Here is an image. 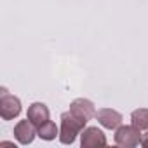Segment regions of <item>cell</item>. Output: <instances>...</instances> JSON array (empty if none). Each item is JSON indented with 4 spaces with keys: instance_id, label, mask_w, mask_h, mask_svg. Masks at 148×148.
<instances>
[{
    "instance_id": "6da1fadb",
    "label": "cell",
    "mask_w": 148,
    "mask_h": 148,
    "mask_svg": "<svg viewBox=\"0 0 148 148\" xmlns=\"http://www.w3.org/2000/svg\"><path fill=\"white\" fill-rule=\"evenodd\" d=\"M87 120L77 117L75 113H71L70 110L61 113V127H59V141L63 145H73L77 139V136L86 129Z\"/></svg>"
},
{
    "instance_id": "7a4b0ae2",
    "label": "cell",
    "mask_w": 148,
    "mask_h": 148,
    "mask_svg": "<svg viewBox=\"0 0 148 148\" xmlns=\"http://www.w3.org/2000/svg\"><path fill=\"white\" fill-rule=\"evenodd\" d=\"M115 143L122 148H134L141 145V129L136 125H119L115 129Z\"/></svg>"
},
{
    "instance_id": "3957f363",
    "label": "cell",
    "mask_w": 148,
    "mask_h": 148,
    "mask_svg": "<svg viewBox=\"0 0 148 148\" xmlns=\"http://www.w3.org/2000/svg\"><path fill=\"white\" fill-rule=\"evenodd\" d=\"M19 113H21L19 98L9 94L7 89L2 87V92H0V117L4 120H12V119L19 117Z\"/></svg>"
},
{
    "instance_id": "277c9868",
    "label": "cell",
    "mask_w": 148,
    "mask_h": 148,
    "mask_svg": "<svg viewBox=\"0 0 148 148\" xmlns=\"http://www.w3.org/2000/svg\"><path fill=\"white\" fill-rule=\"evenodd\" d=\"M80 146L82 148H96L106 146V136L98 127H86L80 132Z\"/></svg>"
},
{
    "instance_id": "5b68a950",
    "label": "cell",
    "mask_w": 148,
    "mask_h": 148,
    "mask_svg": "<svg viewBox=\"0 0 148 148\" xmlns=\"http://www.w3.org/2000/svg\"><path fill=\"white\" fill-rule=\"evenodd\" d=\"M70 112L71 113H75L77 117L84 119V120H91L96 117V106L91 99H86V98H77V99H73L71 105H70Z\"/></svg>"
},
{
    "instance_id": "8992f818",
    "label": "cell",
    "mask_w": 148,
    "mask_h": 148,
    "mask_svg": "<svg viewBox=\"0 0 148 148\" xmlns=\"http://www.w3.org/2000/svg\"><path fill=\"white\" fill-rule=\"evenodd\" d=\"M37 136V127L26 119V120H19L16 125H14V138L19 145H30L33 143Z\"/></svg>"
},
{
    "instance_id": "52a82bcc",
    "label": "cell",
    "mask_w": 148,
    "mask_h": 148,
    "mask_svg": "<svg viewBox=\"0 0 148 148\" xmlns=\"http://www.w3.org/2000/svg\"><path fill=\"white\" fill-rule=\"evenodd\" d=\"M96 119L105 129H117L119 125H122V120H124L122 113L113 108H99L96 112Z\"/></svg>"
},
{
    "instance_id": "ba28073f",
    "label": "cell",
    "mask_w": 148,
    "mask_h": 148,
    "mask_svg": "<svg viewBox=\"0 0 148 148\" xmlns=\"http://www.w3.org/2000/svg\"><path fill=\"white\" fill-rule=\"evenodd\" d=\"M49 108L44 105V103H40V101H37V103H32L30 106H28V112H26V119L35 125V127H38V125H42L44 122H47L49 120Z\"/></svg>"
},
{
    "instance_id": "9c48e42d",
    "label": "cell",
    "mask_w": 148,
    "mask_h": 148,
    "mask_svg": "<svg viewBox=\"0 0 148 148\" xmlns=\"http://www.w3.org/2000/svg\"><path fill=\"white\" fill-rule=\"evenodd\" d=\"M37 136L44 141H52V139H56V136H59V129H58L56 122L47 120L37 127Z\"/></svg>"
},
{
    "instance_id": "30bf717a",
    "label": "cell",
    "mask_w": 148,
    "mask_h": 148,
    "mask_svg": "<svg viewBox=\"0 0 148 148\" xmlns=\"http://www.w3.org/2000/svg\"><path fill=\"white\" fill-rule=\"evenodd\" d=\"M131 124L141 131H148V108H138L131 113Z\"/></svg>"
},
{
    "instance_id": "8fae6325",
    "label": "cell",
    "mask_w": 148,
    "mask_h": 148,
    "mask_svg": "<svg viewBox=\"0 0 148 148\" xmlns=\"http://www.w3.org/2000/svg\"><path fill=\"white\" fill-rule=\"evenodd\" d=\"M141 146H145V148H148V132H145V134H141Z\"/></svg>"
}]
</instances>
